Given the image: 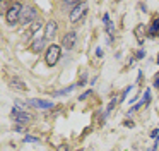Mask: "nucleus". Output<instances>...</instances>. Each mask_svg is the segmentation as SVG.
<instances>
[{"instance_id": "nucleus-8", "label": "nucleus", "mask_w": 159, "mask_h": 151, "mask_svg": "<svg viewBox=\"0 0 159 151\" xmlns=\"http://www.w3.org/2000/svg\"><path fill=\"white\" fill-rule=\"evenodd\" d=\"M149 101H151V89L147 88V89H145V91H144V98H142L140 101L137 103V105H134V106H132L130 110H128V115H130V113H134V112H137V110H140L142 106H144V105H147Z\"/></svg>"}, {"instance_id": "nucleus-9", "label": "nucleus", "mask_w": 159, "mask_h": 151, "mask_svg": "<svg viewBox=\"0 0 159 151\" xmlns=\"http://www.w3.org/2000/svg\"><path fill=\"white\" fill-rule=\"evenodd\" d=\"M75 40H77V34L74 33V31H70V33H67L65 36H63L62 40V46L67 48V50H72L74 45H75Z\"/></svg>"}, {"instance_id": "nucleus-10", "label": "nucleus", "mask_w": 159, "mask_h": 151, "mask_svg": "<svg viewBox=\"0 0 159 151\" xmlns=\"http://www.w3.org/2000/svg\"><path fill=\"white\" fill-rule=\"evenodd\" d=\"M147 34L149 36H156V34H159V17H154V19L151 21V26L147 27Z\"/></svg>"}, {"instance_id": "nucleus-2", "label": "nucleus", "mask_w": 159, "mask_h": 151, "mask_svg": "<svg viewBox=\"0 0 159 151\" xmlns=\"http://www.w3.org/2000/svg\"><path fill=\"white\" fill-rule=\"evenodd\" d=\"M22 3H12L11 7H9V10L5 12V21H7V24H11V26H14L17 21H21V16H22Z\"/></svg>"}, {"instance_id": "nucleus-24", "label": "nucleus", "mask_w": 159, "mask_h": 151, "mask_svg": "<svg viewBox=\"0 0 159 151\" xmlns=\"http://www.w3.org/2000/svg\"><path fill=\"white\" fill-rule=\"evenodd\" d=\"M123 125H125V127H134V122H132V120H125Z\"/></svg>"}, {"instance_id": "nucleus-5", "label": "nucleus", "mask_w": 159, "mask_h": 151, "mask_svg": "<svg viewBox=\"0 0 159 151\" xmlns=\"http://www.w3.org/2000/svg\"><path fill=\"white\" fill-rule=\"evenodd\" d=\"M28 105L34 106V108H38V110H48V108H53V106H55V103H53V101H50V100L31 98V100H28Z\"/></svg>"}, {"instance_id": "nucleus-3", "label": "nucleus", "mask_w": 159, "mask_h": 151, "mask_svg": "<svg viewBox=\"0 0 159 151\" xmlns=\"http://www.w3.org/2000/svg\"><path fill=\"white\" fill-rule=\"evenodd\" d=\"M86 14H87V7H86V3H82V2H79L75 7H74L72 10H70V21L72 22H80V21L86 17Z\"/></svg>"}, {"instance_id": "nucleus-21", "label": "nucleus", "mask_w": 159, "mask_h": 151, "mask_svg": "<svg viewBox=\"0 0 159 151\" xmlns=\"http://www.w3.org/2000/svg\"><path fill=\"white\" fill-rule=\"evenodd\" d=\"M157 144H159V136L156 137V141H154V146L151 148V151H156V149H157Z\"/></svg>"}, {"instance_id": "nucleus-15", "label": "nucleus", "mask_w": 159, "mask_h": 151, "mask_svg": "<svg viewBox=\"0 0 159 151\" xmlns=\"http://www.w3.org/2000/svg\"><path fill=\"white\" fill-rule=\"evenodd\" d=\"M115 105H116V98H113V100H111V101H110V105H108V108H106V117H108V115H110V113H111V110L115 108Z\"/></svg>"}, {"instance_id": "nucleus-17", "label": "nucleus", "mask_w": 159, "mask_h": 151, "mask_svg": "<svg viewBox=\"0 0 159 151\" xmlns=\"http://www.w3.org/2000/svg\"><path fill=\"white\" fill-rule=\"evenodd\" d=\"M57 151H69V144H67V143H62L58 148H57Z\"/></svg>"}, {"instance_id": "nucleus-19", "label": "nucleus", "mask_w": 159, "mask_h": 151, "mask_svg": "<svg viewBox=\"0 0 159 151\" xmlns=\"http://www.w3.org/2000/svg\"><path fill=\"white\" fill-rule=\"evenodd\" d=\"M154 88H156V89H159V72L154 76Z\"/></svg>"}, {"instance_id": "nucleus-26", "label": "nucleus", "mask_w": 159, "mask_h": 151, "mask_svg": "<svg viewBox=\"0 0 159 151\" xmlns=\"http://www.w3.org/2000/svg\"><path fill=\"white\" fill-rule=\"evenodd\" d=\"M157 65H159V55H157Z\"/></svg>"}, {"instance_id": "nucleus-14", "label": "nucleus", "mask_w": 159, "mask_h": 151, "mask_svg": "<svg viewBox=\"0 0 159 151\" xmlns=\"http://www.w3.org/2000/svg\"><path fill=\"white\" fill-rule=\"evenodd\" d=\"M106 33L110 34V38L113 36V33H115V24L111 22V21H110V22H106Z\"/></svg>"}, {"instance_id": "nucleus-13", "label": "nucleus", "mask_w": 159, "mask_h": 151, "mask_svg": "<svg viewBox=\"0 0 159 151\" xmlns=\"http://www.w3.org/2000/svg\"><path fill=\"white\" fill-rule=\"evenodd\" d=\"M75 86H79V84H70V86H67V88H63V89H58V91L55 93V96H65V95H69V93L74 91V88H75Z\"/></svg>"}, {"instance_id": "nucleus-16", "label": "nucleus", "mask_w": 159, "mask_h": 151, "mask_svg": "<svg viewBox=\"0 0 159 151\" xmlns=\"http://www.w3.org/2000/svg\"><path fill=\"white\" fill-rule=\"evenodd\" d=\"M24 143H39L38 137H33V136H26L24 137Z\"/></svg>"}, {"instance_id": "nucleus-1", "label": "nucleus", "mask_w": 159, "mask_h": 151, "mask_svg": "<svg viewBox=\"0 0 159 151\" xmlns=\"http://www.w3.org/2000/svg\"><path fill=\"white\" fill-rule=\"evenodd\" d=\"M60 55H62V46H58L57 43H52L46 48V53H45L46 65H48V67H55L60 60Z\"/></svg>"}, {"instance_id": "nucleus-20", "label": "nucleus", "mask_w": 159, "mask_h": 151, "mask_svg": "<svg viewBox=\"0 0 159 151\" xmlns=\"http://www.w3.org/2000/svg\"><path fill=\"white\" fill-rule=\"evenodd\" d=\"M91 93H93V91H86V93H82V95H80V96H79V100H80V101H82V100H86V98H87V96H89V95H91Z\"/></svg>"}, {"instance_id": "nucleus-4", "label": "nucleus", "mask_w": 159, "mask_h": 151, "mask_svg": "<svg viewBox=\"0 0 159 151\" xmlns=\"http://www.w3.org/2000/svg\"><path fill=\"white\" fill-rule=\"evenodd\" d=\"M11 115L14 117V120L17 122V125H26V124H31V120H33L31 113L24 112L22 108H14Z\"/></svg>"}, {"instance_id": "nucleus-22", "label": "nucleus", "mask_w": 159, "mask_h": 151, "mask_svg": "<svg viewBox=\"0 0 159 151\" xmlns=\"http://www.w3.org/2000/svg\"><path fill=\"white\" fill-rule=\"evenodd\" d=\"M157 136H159V130H157V129H154V130L151 132V137H152V139H156Z\"/></svg>"}, {"instance_id": "nucleus-6", "label": "nucleus", "mask_w": 159, "mask_h": 151, "mask_svg": "<svg viewBox=\"0 0 159 151\" xmlns=\"http://www.w3.org/2000/svg\"><path fill=\"white\" fill-rule=\"evenodd\" d=\"M36 9L31 5H26L24 9H22V16H21V24H29L31 21L36 19Z\"/></svg>"}, {"instance_id": "nucleus-11", "label": "nucleus", "mask_w": 159, "mask_h": 151, "mask_svg": "<svg viewBox=\"0 0 159 151\" xmlns=\"http://www.w3.org/2000/svg\"><path fill=\"white\" fill-rule=\"evenodd\" d=\"M45 41H46L45 36H43V38H36V40L31 43V50L34 51V53H39V51L43 50V46H45Z\"/></svg>"}, {"instance_id": "nucleus-23", "label": "nucleus", "mask_w": 159, "mask_h": 151, "mask_svg": "<svg viewBox=\"0 0 159 151\" xmlns=\"http://www.w3.org/2000/svg\"><path fill=\"white\" fill-rule=\"evenodd\" d=\"M103 22H104V24H106V22H110V14H108V12L103 16Z\"/></svg>"}, {"instance_id": "nucleus-25", "label": "nucleus", "mask_w": 159, "mask_h": 151, "mask_svg": "<svg viewBox=\"0 0 159 151\" xmlns=\"http://www.w3.org/2000/svg\"><path fill=\"white\" fill-rule=\"evenodd\" d=\"M96 55H98V57H103V50H101L99 46L96 48Z\"/></svg>"}, {"instance_id": "nucleus-12", "label": "nucleus", "mask_w": 159, "mask_h": 151, "mask_svg": "<svg viewBox=\"0 0 159 151\" xmlns=\"http://www.w3.org/2000/svg\"><path fill=\"white\" fill-rule=\"evenodd\" d=\"M9 84H11V88L14 89H21V91H26V84L21 81L19 77H12L11 81H9Z\"/></svg>"}, {"instance_id": "nucleus-7", "label": "nucleus", "mask_w": 159, "mask_h": 151, "mask_svg": "<svg viewBox=\"0 0 159 151\" xmlns=\"http://www.w3.org/2000/svg\"><path fill=\"white\" fill-rule=\"evenodd\" d=\"M57 31H58V26H57V22L55 21H48L46 22V26H45V40L48 41V40H53L55 38V34H57Z\"/></svg>"}, {"instance_id": "nucleus-18", "label": "nucleus", "mask_w": 159, "mask_h": 151, "mask_svg": "<svg viewBox=\"0 0 159 151\" xmlns=\"http://www.w3.org/2000/svg\"><path fill=\"white\" fill-rule=\"evenodd\" d=\"M144 57H145V50H142V48H140V50L137 51V55H135V58H144Z\"/></svg>"}]
</instances>
